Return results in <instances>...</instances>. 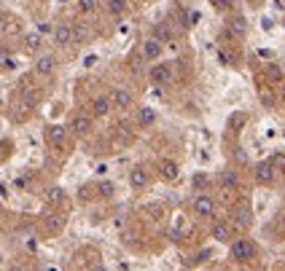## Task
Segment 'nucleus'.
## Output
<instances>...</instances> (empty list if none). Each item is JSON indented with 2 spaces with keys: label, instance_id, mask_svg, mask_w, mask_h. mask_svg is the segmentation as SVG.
<instances>
[{
  "label": "nucleus",
  "instance_id": "6",
  "mask_svg": "<svg viewBox=\"0 0 285 271\" xmlns=\"http://www.w3.org/2000/svg\"><path fill=\"white\" fill-rule=\"evenodd\" d=\"M170 75H172V70H170V65H153L151 70H148V78L153 81V84H167L170 81Z\"/></svg>",
  "mask_w": 285,
  "mask_h": 271
},
{
  "label": "nucleus",
  "instance_id": "25",
  "mask_svg": "<svg viewBox=\"0 0 285 271\" xmlns=\"http://www.w3.org/2000/svg\"><path fill=\"white\" fill-rule=\"evenodd\" d=\"M78 6L84 14H89V11H94V0H78Z\"/></svg>",
  "mask_w": 285,
  "mask_h": 271
},
{
  "label": "nucleus",
  "instance_id": "10",
  "mask_svg": "<svg viewBox=\"0 0 285 271\" xmlns=\"http://www.w3.org/2000/svg\"><path fill=\"white\" fill-rule=\"evenodd\" d=\"M113 110V100H111V94H105V97H97L92 102V115H105V113H111Z\"/></svg>",
  "mask_w": 285,
  "mask_h": 271
},
{
  "label": "nucleus",
  "instance_id": "26",
  "mask_svg": "<svg viewBox=\"0 0 285 271\" xmlns=\"http://www.w3.org/2000/svg\"><path fill=\"white\" fill-rule=\"evenodd\" d=\"M269 75L275 78V81H280V78H282V73H280V70H277L275 65H269Z\"/></svg>",
  "mask_w": 285,
  "mask_h": 271
},
{
  "label": "nucleus",
  "instance_id": "16",
  "mask_svg": "<svg viewBox=\"0 0 285 271\" xmlns=\"http://www.w3.org/2000/svg\"><path fill=\"white\" fill-rule=\"evenodd\" d=\"M234 223H237L240 228H247V226H251V209H247V207H240V209L234 212Z\"/></svg>",
  "mask_w": 285,
  "mask_h": 271
},
{
  "label": "nucleus",
  "instance_id": "30",
  "mask_svg": "<svg viewBox=\"0 0 285 271\" xmlns=\"http://www.w3.org/2000/svg\"><path fill=\"white\" fill-rule=\"evenodd\" d=\"M92 271H108V268H105V266H94Z\"/></svg>",
  "mask_w": 285,
  "mask_h": 271
},
{
  "label": "nucleus",
  "instance_id": "19",
  "mask_svg": "<svg viewBox=\"0 0 285 271\" xmlns=\"http://www.w3.org/2000/svg\"><path fill=\"white\" fill-rule=\"evenodd\" d=\"M229 30H231L234 35H245V30H247L245 19H242V16H234V19L229 22Z\"/></svg>",
  "mask_w": 285,
  "mask_h": 271
},
{
  "label": "nucleus",
  "instance_id": "8",
  "mask_svg": "<svg viewBox=\"0 0 285 271\" xmlns=\"http://www.w3.org/2000/svg\"><path fill=\"white\" fill-rule=\"evenodd\" d=\"M111 100H113V108H118V110L132 108V94H129L127 89H116V91L111 94Z\"/></svg>",
  "mask_w": 285,
  "mask_h": 271
},
{
  "label": "nucleus",
  "instance_id": "5",
  "mask_svg": "<svg viewBox=\"0 0 285 271\" xmlns=\"http://www.w3.org/2000/svg\"><path fill=\"white\" fill-rule=\"evenodd\" d=\"M70 129H73V134L84 137V134L92 132V119L84 115V113H78V115H73V121H70Z\"/></svg>",
  "mask_w": 285,
  "mask_h": 271
},
{
  "label": "nucleus",
  "instance_id": "14",
  "mask_svg": "<svg viewBox=\"0 0 285 271\" xmlns=\"http://www.w3.org/2000/svg\"><path fill=\"white\" fill-rule=\"evenodd\" d=\"M54 56H41V60L38 62H35V73H38V75H51L54 73Z\"/></svg>",
  "mask_w": 285,
  "mask_h": 271
},
{
  "label": "nucleus",
  "instance_id": "21",
  "mask_svg": "<svg viewBox=\"0 0 285 271\" xmlns=\"http://www.w3.org/2000/svg\"><path fill=\"white\" fill-rule=\"evenodd\" d=\"M221 183L226 185V188H237V185H240V180H237L234 172H221Z\"/></svg>",
  "mask_w": 285,
  "mask_h": 271
},
{
  "label": "nucleus",
  "instance_id": "7",
  "mask_svg": "<svg viewBox=\"0 0 285 271\" xmlns=\"http://www.w3.org/2000/svg\"><path fill=\"white\" fill-rule=\"evenodd\" d=\"M73 38H76V30L70 27V25H59V27L54 30L57 46H70V43H73Z\"/></svg>",
  "mask_w": 285,
  "mask_h": 271
},
{
  "label": "nucleus",
  "instance_id": "3",
  "mask_svg": "<svg viewBox=\"0 0 285 271\" xmlns=\"http://www.w3.org/2000/svg\"><path fill=\"white\" fill-rule=\"evenodd\" d=\"M275 178H277V169L272 167V161H261V164H256V183H261V185H272V183H275Z\"/></svg>",
  "mask_w": 285,
  "mask_h": 271
},
{
  "label": "nucleus",
  "instance_id": "11",
  "mask_svg": "<svg viewBox=\"0 0 285 271\" xmlns=\"http://www.w3.org/2000/svg\"><path fill=\"white\" fill-rule=\"evenodd\" d=\"M142 56H146V60H159L162 56V41L151 38V41L142 43Z\"/></svg>",
  "mask_w": 285,
  "mask_h": 271
},
{
  "label": "nucleus",
  "instance_id": "13",
  "mask_svg": "<svg viewBox=\"0 0 285 271\" xmlns=\"http://www.w3.org/2000/svg\"><path fill=\"white\" fill-rule=\"evenodd\" d=\"M212 239L216 242H229L231 239V226L229 223H216V226H212Z\"/></svg>",
  "mask_w": 285,
  "mask_h": 271
},
{
  "label": "nucleus",
  "instance_id": "2",
  "mask_svg": "<svg viewBox=\"0 0 285 271\" xmlns=\"http://www.w3.org/2000/svg\"><path fill=\"white\" fill-rule=\"evenodd\" d=\"M191 209H194V215H199V218H210L212 212H216V202H212L207 193H199L191 202Z\"/></svg>",
  "mask_w": 285,
  "mask_h": 271
},
{
  "label": "nucleus",
  "instance_id": "12",
  "mask_svg": "<svg viewBox=\"0 0 285 271\" xmlns=\"http://www.w3.org/2000/svg\"><path fill=\"white\" fill-rule=\"evenodd\" d=\"M129 183H132V188H146L148 185V172L142 167H135L129 172Z\"/></svg>",
  "mask_w": 285,
  "mask_h": 271
},
{
  "label": "nucleus",
  "instance_id": "15",
  "mask_svg": "<svg viewBox=\"0 0 285 271\" xmlns=\"http://www.w3.org/2000/svg\"><path fill=\"white\" fill-rule=\"evenodd\" d=\"M159 172H162L164 180H177V175H181V169H177L175 161H162L159 164Z\"/></svg>",
  "mask_w": 285,
  "mask_h": 271
},
{
  "label": "nucleus",
  "instance_id": "23",
  "mask_svg": "<svg viewBox=\"0 0 285 271\" xmlns=\"http://www.w3.org/2000/svg\"><path fill=\"white\" fill-rule=\"evenodd\" d=\"M111 14H121V11L127 8V3H124V0H111Z\"/></svg>",
  "mask_w": 285,
  "mask_h": 271
},
{
  "label": "nucleus",
  "instance_id": "20",
  "mask_svg": "<svg viewBox=\"0 0 285 271\" xmlns=\"http://www.w3.org/2000/svg\"><path fill=\"white\" fill-rule=\"evenodd\" d=\"M62 191H59V188H49V191H46V202H49V204H59V202H62Z\"/></svg>",
  "mask_w": 285,
  "mask_h": 271
},
{
  "label": "nucleus",
  "instance_id": "22",
  "mask_svg": "<svg viewBox=\"0 0 285 271\" xmlns=\"http://www.w3.org/2000/svg\"><path fill=\"white\" fill-rule=\"evenodd\" d=\"M269 161H272V167H275L277 172H282V169H285V153H277V156H272Z\"/></svg>",
  "mask_w": 285,
  "mask_h": 271
},
{
  "label": "nucleus",
  "instance_id": "17",
  "mask_svg": "<svg viewBox=\"0 0 285 271\" xmlns=\"http://www.w3.org/2000/svg\"><path fill=\"white\" fill-rule=\"evenodd\" d=\"M137 121H140V126H151L153 121H156V110H153V108H140Z\"/></svg>",
  "mask_w": 285,
  "mask_h": 271
},
{
  "label": "nucleus",
  "instance_id": "24",
  "mask_svg": "<svg viewBox=\"0 0 285 271\" xmlns=\"http://www.w3.org/2000/svg\"><path fill=\"white\" fill-rule=\"evenodd\" d=\"M0 67H6V70L14 67V60H11L8 54H3V51H0Z\"/></svg>",
  "mask_w": 285,
  "mask_h": 271
},
{
  "label": "nucleus",
  "instance_id": "1",
  "mask_svg": "<svg viewBox=\"0 0 285 271\" xmlns=\"http://www.w3.org/2000/svg\"><path fill=\"white\" fill-rule=\"evenodd\" d=\"M231 258L234 261H240V263H247L251 258L256 255V247H253V242L251 239H237V242H231Z\"/></svg>",
  "mask_w": 285,
  "mask_h": 271
},
{
  "label": "nucleus",
  "instance_id": "4",
  "mask_svg": "<svg viewBox=\"0 0 285 271\" xmlns=\"http://www.w3.org/2000/svg\"><path fill=\"white\" fill-rule=\"evenodd\" d=\"M65 137H67V129L59 126V124H51L49 129H46V140H49L54 148H62L65 145Z\"/></svg>",
  "mask_w": 285,
  "mask_h": 271
},
{
  "label": "nucleus",
  "instance_id": "31",
  "mask_svg": "<svg viewBox=\"0 0 285 271\" xmlns=\"http://www.w3.org/2000/svg\"><path fill=\"white\" fill-rule=\"evenodd\" d=\"M221 271H226V268H221Z\"/></svg>",
  "mask_w": 285,
  "mask_h": 271
},
{
  "label": "nucleus",
  "instance_id": "27",
  "mask_svg": "<svg viewBox=\"0 0 285 271\" xmlns=\"http://www.w3.org/2000/svg\"><path fill=\"white\" fill-rule=\"evenodd\" d=\"M216 8H231V0H212Z\"/></svg>",
  "mask_w": 285,
  "mask_h": 271
},
{
  "label": "nucleus",
  "instance_id": "28",
  "mask_svg": "<svg viewBox=\"0 0 285 271\" xmlns=\"http://www.w3.org/2000/svg\"><path fill=\"white\" fill-rule=\"evenodd\" d=\"M100 191H102L105 196H111V193H113V185H111V183H102V185H100Z\"/></svg>",
  "mask_w": 285,
  "mask_h": 271
},
{
  "label": "nucleus",
  "instance_id": "29",
  "mask_svg": "<svg viewBox=\"0 0 285 271\" xmlns=\"http://www.w3.org/2000/svg\"><path fill=\"white\" fill-rule=\"evenodd\" d=\"M8 271H25V268H22V266H16V263H14V266H8Z\"/></svg>",
  "mask_w": 285,
  "mask_h": 271
},
{
  "label": "nucleus",
  "instance_id": "9",
  "mask_svg": "<svg viewBox=\"0 0 285 271\" xmlns=\"http://www.w3.org/2000/svg\"><path fill=\"white\" fill-rule=\"evenodd\" d=\"M43 228L49 234H59L65 228V215H57V212H51V215L43 218Z\"/></svg>",
  "mask_w": 285,
  "mask_h": 271
},
{
  "label": "nucleus",
  "instance_id": "18",
  "mask_svg": "<svg viewBox=\"0 0 285 271\" xmlns=\"http://www.w3.org/2000/svg\"><path fill=\"white\" fill-rule=\"evenodd\" d=\"M25 49L27 51H38L41 49V35L38 32H27L25 35Z\"/></svg>",
  "mask_w": 285,
  "mask_h": 271
}]
</instances>
